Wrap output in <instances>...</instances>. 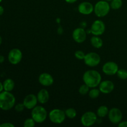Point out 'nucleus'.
<instances>
[{"instance_id":"29","label":"nucleus","mask_w":127,"mask_h":127,"mask_svg":"<svg viewBox=\"0 0 127 127\" xmlns=\"http://www.w3.org/2000/svg\"><path fill=\"white\" fill-rule=\"evenodd\" d=\"M0 127H14V125L12 124V123L5 122L0 124Z\"/></svg>"},{"instance_id":"22","label":"nucleus","mask_w":127,"mask_h":127,"mask_svg":"<svg viewBox=\"0 0 127 127\" xmlns=\"http://www.w3.org/2000/svg\"><path fill=\"white\" fill-rule=\"evenodd\" d=\"M66 117L70 119H74L77 115L76 110L73 108H68L64 111Z\"/></svg>"},{"instance_id":"24","label":"nucleus","mask_w":127,"mask_h":127,"mask_svg":"<svg viewBox=\"0 0 127 127\" xmlns=\"http://www.w3.org/2000/svg\"><path fill=\"white\" fill-rule=\"evenodd\" d=\"M89 87L88 86L87 84H86L85 83L83 84H82L79 88V94H81V95H86V94H88L89 91Z\"/></svg>"},{"instance_id":"11","label":"nucleus","mask_w":127,"mask_h":127,"mask_svg":"<svg viewBox=\"0 0 127 127\" xmlns=\"http://www.w3.org/2000/svg\"><path fill=\"white\" fill-rule=\"evenodd\" d=\"M119 69L118 64L114 62H106L102 66L103 73L109 76H113L114 74H116Z\"/></svg>"},{"instance_id":"9","label":"nucleus","mask_w":127,"mask_h":127,"mask_svg":"<svg viewBox=\"0 0 127 127\" xmlns=\"http://www.w3.org/2000/svg\"><path fill=\"white\" fill-rule=\"evenodd\" d=\"M108 117L112 124L118 125L122 120L123 114L120 109L117 107H114L109 110Z\"/></svg>"},{"instance_id":"7","label":"nucleus","mask_w":127,"mask_h":127,"mask_svg":"<svg viewBox=\"0 0 127 127\" xmlns=\"http://www.w3.org/2000/svg\"><path fill=\"white\" fill-rule=\"evenodd\" d=\"M84 61L85 64L88 66H96L100 63V57L98 53L95 52H89L86 54Z\"/></svg>"},{"instance_id":"27","label":"nucleus","mask_w":127,"mask_h":127,"mask_svg":"<svg viewBox=\"0 0 127 127\" xmlns=\"http://www.w3.org/2000/svg\"><path fill=\"white\" fill-rule=\"evenodd\" d=\"M85 55L86 54L84 53V52L82 50H77L76 51L75 53H74V56H75V57L78 60H84Z\"/></svg>"},{"instance_id":"36","label":"nucleus","mask_w":127,"mask_h":127,"mask_svg":"<svg viewBox=\"0 0 127 127\" xmlns=\"http://www.w3.org/2000/svg\"><path fill=\"white\" fill-rule=\"evenodd\" d=\"M105 1H107V2H109V1H112V0H105Z\"/></svg>"},{"instance_id":"25","label":"nucleus","mask_w":127,"mask_h":127,"mask_svg":"<svg viewBox=\"0 0 127 127\" xmlns=\"http://www.w3.org/2000/svg\"><path fill=\"white\" fill-rule=\"evenodd\" d=\"M117 74L120 79H123V80L127 79V70L126 69H119L117 73Z\"/></svg>"},{"instance_id":"23","label":"nucleus","mask_w":127,"mask_h":127,"mask_svg":"<svg viewBox=\"0 0 127 127\" xmlns=\"http://www.w3.org/2000/svg\"><path fill=\"white\" fill-rule=\"evenodd\" d=\"M100 91L99 90V89H97V88H92L91 90H89V95L91 99H97L98 97L100 95Z\"/></svg>"},{"instance_id":"26","label":"nucleus","mask_w":127,"mask_h":127,"mask_svg":"<svg viewBox=\"0 0 127 127\" xmlns=\"http://www.w3.org/2000/svg\"><path fill=\"white\" fill-rule=\"evenodd\" d=\"M35 120L31 118H28V119H26L24 122V127H33L35 125Z\"/></svg>"},{"instance_id":"31","label":"nucleus","mask_w":127,"mask_h":127,"mask_svg":"<svg viewBox=\"0 0 127 127\" xmlns=\"http://www.w3.org/2000/svg\"><path fill=\"white\" fill-rule=\"evenodd\" d=\"M64 1H65L66 2H68V3L72 4V3H74V2H76L78 0H64Z\"/></svg>"},{"instance_id":"30","label":"nucleus","mask_w":127,"mask_h":127,"mask_svg":"<svg viewBox=\"0 0 127 127\" xmlns=\"http://www.w3.org/2000/svg\"><path fill=\"white\" fill-rule=\"evenodd\" d=\"M118 126L119 127H127V121H121L118 124Z\"/></svg>"},{"instance_id":"21","label":"nucleus","mask_w":127,"mask_h":127,"mask_svg":"<svg viewBox=\"0 0 127 127\" xmlns=\"http://www.w3.org/2000/svg\"><path fill=\"white\" fill-rule=\"evenodd\" d=\"M110 2V7L114 10L119 9L123 5L122 0H112Z\"/></svg>"},{"instance_id":"1","label":"nucleus","mask_w":127,"mask_h":127,"mask_svg":"<svg viewBox=\"0 0 127 127\" xmlns=\"http://www.w3.org/2000/svg\"><path fill=\"white\" fill-rule=\"evenodd\" d=\"M84 83L90 88L99 86L102 81V76L99 72L94 69H89L84 73L83 76Z\"/></svg>"},{"instance_id":"34","label":"nucleus","mask_w":127,"mask_h":127,"mask_svg":"<svg viewBox=\"0 0 127 127\" xmlns=\"http://www.w3.org/2000/svg\"><path fill=\"white\" fill-rule=\"evenodd\" d=\"M4 91V88H3V84H2V83H1L0 81V93H1L2 91Z\"/></svg>"},{"instance_id":"6","label":"nucleus","mask_w":127,"mask_h":127,"mask_svg":"<svg viewBox=\"0 0 127 127\" xmlns=\"http://www.w3.org/2000/svg\"><path fill=\"white\" fill-rule=\"evenodd\" d=\"M97 120V115L92 111L86 112L81 117V122L84 127L93 126Z\"/></svg>"},{"instance_id":"10","label":"nucleus","mask_w":127,"mask_h":127,"mask_svg":"<svg viewBox=\"0 0 127 127\" xmlns=\"http://www.w3.org/2000/svg\"><path fill=\"white\" fill-rule=\"evenodd\" d=\"M90 31L94 35H101L105 31V24L101 20H95L92 24Z\"/></svg>"},{"instance_id":"5","label":"nucleus","mask_w":127,"mask_h":127,"mask_svg":"<svg viewBox=\"0 0 127 127\" xmlns=\"http://www.w3.org/2000/svg\"><path fill=\"white\" fill-rule=\"evenodd\" d=\"M50 120L55 124H61L65 120L66 115L64 111L62 109H54L51 110L48 114Z\"/></svg>"},{"instance_id":"33","label":"nucleus","mask_w":127,"mask_h":127,"mask_svg":"<svg viewBox=\"0 0 127 127\" xmlns=\"http://www.w3.org/2000/svg\"><path fill=\"white\" fill-rule=\"evenodd\" d=\"M4 60H5L4 57L2 55H0V64L3 63V62H4Z\"/></svg>"},{"instance_id":"2","label":"nucleus","mask_w":127,"mask_h":127,"mask_svg":"<svg viewBox=\"0 0 127 127\" xmlns=\"http://www.w3.org/2000/svg\"><path fill=\"white\" fill-rule=\"evenodd\" d=\"M16 104V97L11 92L3 91L0 93V109L2 110H11Z\"/></svg>"},{"instance_id":"16","label":"nucleus","mask_w":127,"mask_h":127,"mask_svg":"<svg viewBox=\"0 0 127 127\" xmlns=\"http://www.w3.org/2000/svg\"><path fill=\"white\" fill-rule=\"evenodd\" d=\"M38 82L43 86H50L54 83V79L49 73H43L38 77Z\"/></svg>"},{"instance_id":"32","label":"nucleus","mask_w":127,"mask_h":127,"mask_svg":"<svg viewBox=\"0 0 127 127\" xmlns=\"http://www.w3.org/2000/svg\"><path fill=\"white\" fill-rule=\"evenodd\" d=\"M4 11V10L3 7H2V6H1V5H0V16H1V15L3 14Z\"/></svg>"},{"instance_id":"3","label":"nucleus","mask_w":127,"mask_h":127,"mask_svg":"<svg viewBox=\"0 0 127 127\" xmlns=\"http://www.w3.org/2000/svg\"><path fill=\"white\" fill-rule=\"evenodd\" d=\"M48 116L47 110L41 105H36L32 109L31 117L37 124H42L44 122Z\"/></svg>"},{"instance_id":"13","label":"nucleus","mask_w":127,"mask_h":127,"mask_svg":"<svg viewBox=\"0 0 127 127\" xmlns=\"http://www.w3.org/2000/svg\"><path fill=\"white\" fill-rule=\"evenodd\" d=\"M38 102L37 95L33 94H30L26 95L23 100V104L25 107L29 110H32L37 105Z\"/></svg>"},{"instance_id":"20","label":"nucleus","mask_w":127,"mask_h":127,"mask_svg":"<svg viewBox=\"0 0 127 127\" xmlns=\"http://www.w3.org/2000/svg\"><path fill=\"white\" fill-rule=\"evenodd\" d=\"M109 110L106 105H101L97 110L96 114L100 118H104L109 114Z\"/></svg>"},{"instance_id":"18","label":"nucleus","mask_w":127,"mask_h":127,"mask_svg":"<svg viewBox=\"0 0 127 127\" xmlns=\"http://www.w3.org/2000/svg\"><path fill=\"white\" fill-rule=\"evenodd\" d=\"M2 84H3L4 91L8 92L12 91L15 86L14 81L11 78H7V79H5L2 83Z\"/></svg>"},{"instance_id":"19","label":"nucleus","mask_w":127,"mask_h":127,"mask_svg":"<svg viewBox=\"0 0 127 127\" xmlns=\"http://www.w3.org/2000/svg\"><path fill=\"white\" fill-rule=\"evenodd\" d=\"M91 43L95 48H100L103 46V41L99 36L94 35L91 38Z\"/></svg>"},{"instance_id":"12","label":"nucleus","mask_w":127,"mask_h":127,"mask_svg":"<svg viewBox=\"0 0 127 127\" xmlns=\"http://www.w3.org/2000/svg\"><path fill=\"white\" fill-rule=\"evenodd\" d=\"M72 36H73V40L76 42L81 43L86 39V32L83 27H78L73 31Z\"/></svg>"},{"instance_id":"14","label":"nucleus","mask_w":127,"mask_h":127,"mask_svg":"<svg viewBox=\"0 0 127 127\" xmlns=\"http://www.w3.org/2000/svg\"><path fill=\"white\" fill-rule=\"evenodd\" d=\"M114 88H115V85L114 83L110 80H105L101 81L99 85V89L100 93L105 94L111 93L114 91Z\"/></svg>"},{"instance_id":"4","label":"nucleus","mask_w":127,"mask_h":127,"mask_svg":"<svg viewBox=\"0 0 127 127\" xmlns=\"http://www.w3.org/2000/svg\"><path fill=\"white\" fill-rule=\"evenodd\" d=\"M110 6L109 2L102 0L98 1L94 6V11L95 14L99 17H105L109 14L110 10Z\"/></svg>"},{"instance_id":"37","label":"nucleus","mask_w":127,"mask_h":127,"mask_svg":"<svg viewBox=\"0 0 127 127\" xmlns=\"http://www.w3.org/2000/svg\"><path fill=\"white\" fill-rule=\"evenodd\" d=\"M2 0H0V3H1V2H2Z\"/></svg>"},{"instance_id":"28","label":"nucleus","mask_w":127,"mask_h":127,"mask_svg":"<svg viewBox=\"0 0 127 127\" xmlns=\"http://www.w3.org/2000/svg\"><path fill=\"white\" fill-rule=\"evenodd\" d=\"M25 108L26 107H25L23 103H19V104L14 105L15 110H16V111L17 112H22L24 110Z\"/></svg>"},{"instance_id":"15","label":"nucleus","mask_w":127,"mask_h":127,"mask_svg":"<svg viewBox=\"0 0 127 127\" xmlns=\"http://www.w3.org/2000/svg\"><path fill=\"white\" fill-rule=\"evenodd\" d=\"M94 8V6L93 4L88 1H84L81 2L78 6V11L81 14L89 15L93 13Z\"/></svg>"},{"instance_id":"17","label":"nucleus","mask_w":127,"mask_h":127,"mask_svg":"<svg viewBox=\"0 0 127 127\" xmlns=\"http://www.w3.org/2000/svg\"><path fill=\"white\" fill-rule=\"evenodd\" d=\"M38 102L42 104L48 102L50 99V94L48 91L45 89H42L39 91L37 95Z\"/></svg>"},{"instance_id":"35","label":"nucleus","mask_w":127,"mask_h":127,"mask_svg":"<svg viewBox=\"0 0 127 127\" xmlns=\"http://www.w3.org/2000/svg\"><path fill=\"white\" fill-rule=\"evenodd\" d=\"M2 37H1V36H0V45H1V43H2Z\"/></svg>"},{"instance_id":"8","label":"nucleus","mask_w":127,"mask_h":127,"mask_svg":"<svg viewBox=\"0 0 127 127\" xmlns=\"http://www.w3.org/2000/svg\"><path fill=\"white\" fill-rule=\"evenodd\" d=\"M8 61L11 64L16 65L21 62L22 58V53L19 48H12L9 51L7 56Z\"/></svg>"}]
</instances>
